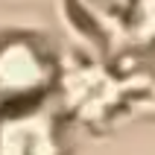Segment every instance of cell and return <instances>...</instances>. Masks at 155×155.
<instances>
[{
  "label": "cell",
  "instance_id": "obj_1",
  "mask_svg": "<svg viewBox=\"0 0 155 155\" xmlns=\"http://www.w3.org/2000/svg\"><path fill=\"white\" fill-rule=\"evenodd\" d=\"M56 61L32 35L0 38V105H29L50 91Z\"/></svg>",
  "mask_w": 155,
  "mask_h": 155
},
{
  "label": "cell",
  "instance_id": "obj_3",
  "mask_svg": "<svg viewBox=\"0 0 155 155\" xmlns=\"http://www.w3.org/2000/svg\"><path fill=\"white\" fill-rule=\"evenodd\" d=\"M132 3L135 0H73V6L97 32H126Z\"/></svg>",
  "mask_w": 155,
  "mask_h": 155
},
{
  "label": "cell",
  "instance_id": "obj_2",
  "mask_svg": "<svg viewBox=\"0 0 155 155\" xmlns=\"http://www.w3.org/2000/svg\"><path fill=\"white\" fill-rule=\"evenodd\" d=\"M0 155H61L53 120L38 111H21L0 129Z\"/></svg>",
  "mask_w": 155,
  "mask_h": 155
},
{
  "label": "cell",
  "instance_id": "obj_4",
  "mask_svg": "<svg viewBox=\"0 0 155 155\" xmlns=\"http://www.w3.org/2000/svg\"><path fill=\"white\" fill-rule=\"evenodd\" d=\"M126 32L140 44H155V0H135L132 3Z\"/></svg>",
  "mask_w": 155,
  "mask_h": 155
}]
</instances>
